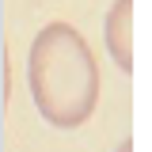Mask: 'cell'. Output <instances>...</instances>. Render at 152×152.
Returning <instances> with one entry per match:
<instances>
[{"instance_id":"6da1fadb","label":"cell","mask_w":152,"mask_h":152,"mask_svg":"<svg viewBox=\"0 0 152 152\" xmlns=\"http://www.w3.org/2000/svg\"><path fill=\"white\" fill-rule=\"evenodd\" d=\"M27 84L38 114L57 129H76L99 103V65L72 23H46L27 53Z\"/></svg>"},{"instance_id":"7a4b0ae2","label":"cell","mask_w":152,"mask_h":152,"mask_svg":"<svg viewBox=\"0 0 152 152\" xmlns=\"http://www.w3.org/2000/svg\"><path fill=\"white\" fill-rule=\"evenodd\" d=\"M103 42L122 72L133 69V0H114L103 19Z\"/></svg>"},{"instance_id":"3957f363","label":"cell","mask_w":152,"mask_h":152,"mask_svg":"<svg viewBox=\"0 0 152 152\" xmlns=\"http://www.w3.org/2000/svg\"><path fill=\"white\" fill-rule=\"evenodd\" d=\"M4 99H8V61H4V38H0V114H4Z\"/></svg>"},{"instance_id":"277c9868","label":"cell","mask_w":152,"mask_h":152,"mask_svg":"<svg viewBox=\"0 0 152 152\" xmlns=\"http://www.w3.org/2000/svg\"><path fill=\"white\" fill-rule=\"evenodd\" d=\"M114 152H133V141H129V137H126V141H118V148H114Z\"/></svg>"}]
</instances>
